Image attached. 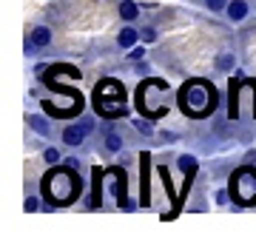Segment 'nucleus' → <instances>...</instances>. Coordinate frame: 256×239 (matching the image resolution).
Listing matches in <instances>:
<instances>
[{
  "label": "nucleus",
  "mask_w": 256,
  "mask_h": 239,
  "mask_svg": "<svg viewBox=\"0 0 256 239\" xmlns=\"http://www.w3.org/2000/svg\"><path fill=\"white\" fill-rule=\"evenodd\" d=\"M180 168L185 171V176L196 174V160H194V156H180Z\"/></svg>",
  "instance_id": "9"
},
{
  "label": "nucleus",
  "mask_w": 256,
  "mask_h": 239,
  "mask_svg": "<svg viewBox=\"0 0 256 239\" xmlns=\"http://www.w3.org/2000/svg\"><path fill=\"white\" fill-rule=\"evenodd\" d=\"M80 191V182L77 176H72L68 171H52V174L43 176V194L52 205H66L72 202Z\"/></svg>",
  "instance_id": "2"
},
{
  "label": "nucleus",
  "mask_w": 256,
  "mask_h": 239,
  "mask_svg": "<svg viewBox=\"0 0 256 239\" xmlns=\"http://www.w3.org/2000/svg\"><path fill=\"white\" fill-rule=\"evenodd\" d=\"M216 68H220V72H230V68H234V54H222L220 60H216Z\"/></svg>",
  "instance_id": "11"
},
{
  "label": "nucleus",
  "mask_w": 256,
  "mask_h": 239,
  "mask_svg": "<svg viewBox=\"0 0 256 239\" xmlns=\"http://www.w3.org/2000/svg\"><path fill=\"white\" fill-rule=\"evenodd\" d=\"M106 148H108V151H120V148H122V140H120L117 134H108V137H106Z\"/></svg>",
  "instance_id": "12"
},
{
  "label": "nucleus",
  "mask_w": 256,
  "mask_h": 239,
  "mask_svg": "<svg viewBox=\"0 0 256 239\" xmlns=\"http://www.w3.org/2000/svg\"><path fill=\"white\" fill-rule=\"evenodd\" d=\"M142 40H146V43H154L156 32H154V28H142Z\"/></svg>",
  "instance_id": "15"
},
{
  "label": "nucleus",
  "mask_w": 256,
  "mask_h": 239,
  "mask_svg": "<svg viewBox=\"0 0 256 239\" xmlns=\"http://www.w3.org/2000/svg\"><path fill=\"white\" fill-rule=\"evenodd\" d=\"M48 43H52V32H48L46 26H37L34 32H32V46L43 48V46H48Z\"/></svg>",
  "instance_id": "6"
},
{
  "label": "nucleus",
  "mask_w": 256,
  "mask_h": 239,
  "mask_svg": "<svg viewBox=\"0 0 256 239\" xmlns=\"http://www.w3.org/2000/svg\"><path fill=\"white\" fill-rule=\"evenodd\" d=\"M26 211H37V200L34 196H28L26 200Z\"/></svg>",
  "instance_id": "17"
},
{
  "label": "nucleus",
  "mask_w": 256,
  "mask_h": 239,
  "mask_svg": "<svg viewBox=\"0 0 256 239\" xmlns=\"http://www.w3.org/2000/svg\"><path fill=\"white\" fill-rule=\"evenodd\" d=\"M208 9L210 12H225L228 9V0H208Z\"/></svg>",
  "instance_id": "13"
},
{
  "label": "nucleus",
  "mask_w": 256,
  "mask_h": 239,
  "mask_svg": "<svg viewBox=\"0 0 256 239\" xmlns=\"http://www.w3.org/2000/svg\"><path fill=\"white\" fill-rule=\"evenodd\" d=\"M225 12H228L230 20H245L248 18V3H245V0H230Z\"/></svg>",
  "instance_id": "5"
},
{
  "label": "nucleus",
  "mask_w": 256,
  "mask_h": 239,
  "mask_svg": "<svg viewBox=\"0 0 256 239\" xmlns=\"http://www.w3.org/2000/svg\"><path fill=\"white\" fill-rule=\"evenodd\" d=\"M92 131V122H82V126H68V128L63 131V142L66 146H80L82 137Z\"/></svg>",
  "instance_id": "3"
},
{
  "label": "nucleus",
  "mask_w": 256,
  "mask_h": 239,
  "mask_svg": "<svg viewBox=\"0 0 256 239\" xmlns=\"http://www.w3.org/2000/svg\"><path fill=\"white\" fill-rule=\"evenodd\" d=\"M100 176H102V171H100V168H94V180H92V182H94V196H92V208H100V205H102V188H100Z\"/></svg>",
  "instance_id": "8"
},
{
  "label": "nucleus",
  "mask_w": 256,
  "mask_h": 239,
  "mask_svg": "<svg viewBox=\"0 0 256 239\" xmlns=\"http://www.w3.org/2000/svg\"><path fill=\"white\" fill-rule=\"evenodd\" d=\"M137 128L142 131V134H151V126H148V122H137Z\"/></svg>",
  "instance_id": "18"
},
{
  "label": "nucleus",
  "mask_w": 256,
  "mask_h": 239,
  "mask_svg": "<svg viewBox=\"0 0 256 239\" xmlns=\"http://www.w3.org/2000/svg\"><path fill=\"white\" fill-rule=\"evenodd\" d=\"M142 54H146V48H131V54H128V57H131V60H142Z\"/></svg>",
  "instance_id": "16"
},
{
  "label": "nucleus",
  "mask_w": 256,
  "mask_h": 239,
  "mask_svg": "<svg viewBox=\"0 0 256 239\" xmlns=\"http://www.w3.org/2000/svg\"><path fill=\"white\" fill-rule=\"evenodd\" d=\"M28 126H32L37 134H43V137L48 134V126H46V120H43V117H28Z\"/></svg>",
  "instance_id": "10"
},
{
  "label": "nucleus",
  "mask_w": 256,
  "mask_h": 239,
  "mask_svg": "<svg viewBox=\"0 0 256 239\" xmlns=\"http://www.w3.org/2000/svg\"><path fill=\"white\" fill-rule=\"evenodd\" d=\"M180 106L191 117H205L216 106V92L205 80H191V83H185L180 88Z\"/></svg>",
  "instance_id": "1"
},
{
  "label": "nucleus",
  "mask_w": 256,
  "mask_h": 239,
  "mask_svg": "<svg viewBox=\"0 0 256 239\" xmlns=\"http://www.w3.org/2000/svg\"><path fill=\"white\" fill-rule=\"evenodd\" d=\"M120 18L128 20V23H131V20H137L140 18L137 3H134V0H122V3H120Z\"/></svg>",
  "instance_id": "7"
},
{
  "label": "nucleus",
  "mask_w": 256,
  "mask_h": 239,
  "mask_svg": "<svg viewBox=\"0 0 256 239\" xmlns=\"http://www.w3.org/2000/svg\"><path fill=\"white\" fill-rule=\"evenodd\" d=\"M46 162H57V160H60V151H57V148H46Z\"/></svg>",
  "instance_id": "14"
},
{
  "label": "nucleus",
  "mask_w": 256,
  "mask_h": 239,
  "mask_svg": "<svg viewBox=\"0 0 256 239\" xmlns=\"http://www.w3.org/2000/svg\"><path fill=\"white\" fill-rule=\"evenodd\" d=\"M137 37H140V32H137V28H131V26L120 28V34H117L120 48H134V43H137Z\"/></svg>",
  "instance_id": "4"
}]
</instances>
